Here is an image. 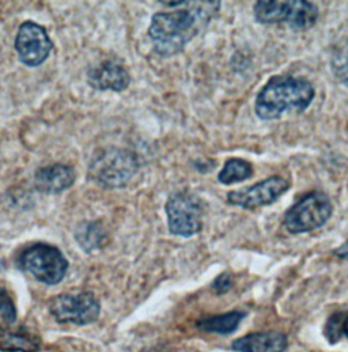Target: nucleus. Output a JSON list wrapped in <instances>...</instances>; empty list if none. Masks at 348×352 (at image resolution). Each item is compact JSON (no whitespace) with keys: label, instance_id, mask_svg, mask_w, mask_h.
<instances>
[{"label":"nucleus","instance_id":"f257e3e1","mask_svg":"<svg viewBox=\"0 0 348 352\" xmlns=\"http://www.w3.org/2000/svg\"><path fill=\"white\" fill-rule=\"evenodd\" d=\"M188 7L157 12L151 18L149 37L161 56H173L200 34L219 11L221 1H188Z\"/></svg>","mask_w":348,"mask_h":352},{"label":"nucleus","instance_id":"f03ea898","mask_svg":"<svg viewBox=\"0 0 348 352\" xmlns=\"http://www.w3.org/2000/svg\"><path fill=\"white\" fill-rule=\"evenodd\" d=\"M316 97L314 86L303 76H272L259 91L254 112L261 120H278L283 115L303 113Z\"/></svg>","mask_w":348,"mask_h":352},{"label":"nucleus","instance_id":"7ed1b4c3","mask_svg":"<svg viewBox=\"0 0 348 352\" xmlns=\"http://www.w3.org/2000/svg\"><path fill=\"white\" fill-rule=\"evenodd\" d=\"M138 155L127 148L108 147L96 151L89 165V177L109 189L124 188L139 170Z\"/></svg>","mask_w":348,"mask_h":352},{"label":"nucleus","instance_id":"20e7f679","mask_svg":"<svg viewBox=\"0 0 348 352\" xmlns=\"http://www.w3.org/2000/svg\"><path fill=\"white\" fill-rule=\"evenodd\" d=\"M253 15L263 25L286 23L292 30H307L317 22L318 7L306 0H260L253 7Z\"/></svg>","mask_w":348,"mask_h":352},{"label":"nucleus","instance_id":"39448f33","mask_svg":"<svg viewBox=\"0 0 348 352\" xmlns=\"http://www.w3.org/2000/svg\"><path fill=\"white\" fill-rule=\"evenodd\" d=\"M334 206L329 197L318 190L302 196L283 218V226L291 234H303L323 228L332 217Z\"/></svg>","mask_w":348,"mask_h":352},{"label":"nucleus","instance_id":"423d86ee","mask_svg":"<svg viewBox=\"0 0 348 352\" xmlns=\"http://www.w3.org/2000/svg\"><path fill=\"white\" fill-rule=\"evenodd\" d=\"M19 267L39 282L55 286L64 279L68 270V261L56 246L34 243L22 252Z\"/></svg>","mask_w":348,"mask_h":352},{"label":"nucleus","instance_id":"0eeeda50","mask_svg":"<svg viewBox=\"0 0 348 352\" xmlns=\"http://www.w3.org/2000/svg\"><path fill=\"white\" fill-rule=\"evenodd\" d=\"M169 232L177 236L189 238L203 229L204 206L199 196L189 190H175L165 206Z\"/></svg>","mask_w":348,"mask_h":352},{"label":"nucleus","instance_id":"6e6552de","mask_svg":"<svg viewBox=\"0 0 348 352\" xmlns=\"http://www.w3.org/2000/svg\"><path fill=\"white\" fill-rule=\"evenodd\" d=\"M50 311L61 324L89 325L100 317L101 305L96 295L89 292L60 294L51 299Z\"/></svg>","mask_w":348,"mask_h":352},{"label":"nucleus","instance_id":"1a4fd4ad","mask_svg":"<svg viewBox=\"0 0 348 352\" xmlns=\"http://www.w3.org/2000/svg\"><path fill=\"white\" fill-rule=\"evenodd\" d=\"M290 188V181L281 176H271L254 185L232 190L228 201L243 210H256L274 204Z\"/></svg>","mask_w":348,"mask_h":352},{"label":"nucleus","instance_id":"9d476101","mask_svg":"<svg viewBox=\"0 0 348 352\" xmlns=\"http://www.w3.org/2000/svg\"><path fill=\"white\" fill-rule=\"evenodd\" d=\"M15 50L18 58L25 65L39 67L50 58L54 50V43L41 25L26 21L18 29Z\"/></svg>","mask_w":348,"mask_h":352},{"label":"nucleus","instance_id":"9b49d317","mask_svg":"<svg viewBox=\"0 0 348 352\" xmlns=\"http://www.w3.org/2000/svg\"><path fill=\"white\" fill-rule=\"evenodd\" d=\"M87 82L96 90L122 91L129 86L128 71L117 61L105 60L87 71Z\"/></svg>","mask_w":348,"mask_h":352},{"label":"nucleus","instance_id":"f8f14e48","mask_svg":"<svg viewBox=\"0 0 348 352\" xmlns=\"http://www.w3.org/2000/svg\"><path fill=\"white\" fill-rule=\"evenodd\" d=\"M75 178V170L71 166L64 164H54L40 168L34 173V186L43 193H61L74 185Z\"/></svg>","mask_w":348,"mask_h":352},{"label":"nucleus","instance_id":"ddd939ff","mask_svg":"<svg viewBox=\"0 0 348 352\" xmlns=\"http://www.w3.org/2000/svg\"><path fill=\"white\" fill-rule=\"evenodd\" d=\"M289 339L285 333L276 331L254 332L242 336L232 343L235 352H283L287 349Z\"/></svg>","mask_w":348,"mask_h":352},{"label":"nucleus","instance_id":"4468645a","mask_svg":"<svg viewBox=\"0 0 348 352\" xmlns=\"http://www.w3.org/2000/svg\"><path fill=\"white\" fill-rule=\"evenodd\" d=\"M245 311L232 310L225 314H217L210 317H203L196 322L197 329L207 333L217 335H230L237 331L241 321L245 318Z\"/></svg>","mask_w":348,"mask_h":352},{"label":"nucleus","instance_id":"2eb2a0df","mask_svg":"<svg viewBox=\"0 0 348 352\" xmlns=\"http://www.w3.org/2000/svg\"><path fill=\"white\" fill-rule=\"evenodd\" d=\"M75 239L85 252L90 253L104 248L109 241V235L100 222L86 221L78 225Z\"/></svg>","mask_w":348,"mask_h":352},{"label":"nucleus","instance_id":"dca6fc26","mask_svg":"<svg viewBox=\"0 0 348 352\" xmlns=\"http://www.w3.org/2000/svg\"><path fill=\"white\" fill-rule=\"evenodd\" d=\"M41 343L30 333L0 331V350L6 352H37Z\"/></svg>","mask_w":348,"mask_h":352},{"label":"nucleus","instance_id":"f3484780","mask_svg":"<svg viewBox=\"0 0 348 352\" xmlns=\"http://www.w3.org/2000/svg\"><path fill=\"white\" fill-rule=\"evenodd\" d=\"M253 176V166L241 158H230L225 162L222 170L218 175V179L224 185H232L241 182Z\"/></svg>","mask_w":348,"mask_h":352},{"label":"nucleus","instance_id":"a211bd4d","mask_svg":"<svg viewBox=\"0 0 348 352\" xmlns=\"http://www.w3.org/2000/svg\"><path fill=\"white\" fill-rule=\"evenodd\" d=\"M331 69L339 82L348 87V38L335 45L331 55Z\"/></svg>","mask_w":348,"mask_h":352},{"label":"nucleus","instance_id":"6ab92c4d","mask_svg":"<svg viewBox=\"0 0 348 352\" xmlns=\"http://www.w3.org/2000/svg\"><path fill=\"white\" fill-rule=\"evenodd\" d=\"M343 317H345V311L335 313L334 316L329 317V320H328L327 324H325L324 333H325V338L328 339V342H329L331 344L338 343V342L340 340V338L343 336V332H342Z\"/></svg>","mask_w":348,"mask_h":352},{"label":"nucleus","instance_id":"aec40b11","mask_svg":"<svg viewBox=\"0 0 348 352\" xmlns=\"http://www.w3.org/2000/svg\"><path fill=\"white\" fill-rule=\"evenodd\" d=\"M0 317L10 324H12L17 318V307L14 300L8 292L3 287H0Z\"/></svg>","mask_w":348,"mask_h":352},{"label":"nucleus","instance_id":"412c9836","mask_svg":"<svg viewBox=\"0 0 348 352\" xmlns=\"http://www.w3.org/2000/svg\"><path fill=\"white\" fill-rule=\"evenodd\" d=\"M211 287H213L214 293L218 294V295L229 293L232 287V274H230V272H224V274L218 275V276L214 279Z\"/></svg>","mask_w":348,"mask_h":352},{"label":"nucleus","instance_id":"4be33fe9","mask_svg":"<svg viewBox=\"0 0 348 352\" xmlns=\"http://www.w3.org/2000/svg\"><path fill=\"white\" fill-rule=\"evenodd\" d=\"M332 253L340 260H348V241H346L343 245H340L339 248H336Z\"/></svg>","mask_w":348,"mask_h":352},{"label":"nucleus","instance_id":"5701e85b","mask_svg":"<svg viewBox=\"0 0 348 352\" xmlns=\"http://www.w3.org/2000/svg\"><path fill=\"white\" fill-rule=\"evenodd\" d=\"M342 332L343 335L348 339V311H345V317H343V324H342Z\"/></svg>","mask_w":348,"mask_h":352},{"label":"nucleus","instance_id":"b1692460","mask_svg":"<svg viewBox=\"0 0 348 352\" xmlns=\"http://www.w3.org/2000/svg\"><path fill=\"white\" fill-rule=\"evenodd\" d=\"M161 4H165V6H169V7H180V6H184L185 1H160Z\"/></svg>","mask_w":348,"mask_h":352}]
</instances>
